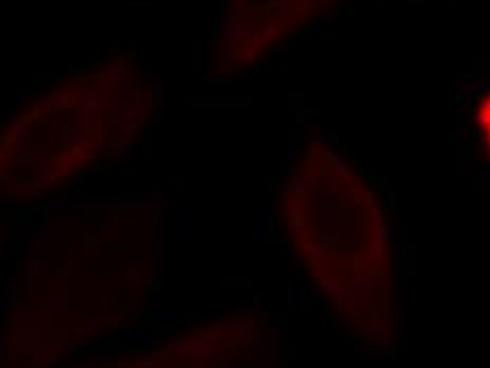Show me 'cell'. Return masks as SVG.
<instances>
[{
    "mask_svg": "<svg viewBox=\"0 0 490 368\" xmlns=\"http://www.w3.org/2000/svg\"><path fill=\"white\" fill-rule=\"evenodd\" d=\"M287 233L328 303L359 330L389 320V212L379 189L328 144H311L283 191Z\"/></svg>",
    "mask_w": 490,
    "mask_h": 368,
    "instance_id": "obj_1",
    "label": "cell"
},
{
    "mask_svg": "<svg viewBox=\"0 0 490 368\" xmlns=\"http://www.w3.org/2000/svg\"><path fill=\"white\" fill-rule=\"evenodd\" d=\"M467 134L478 159L490 167V85L475 93L467 110Z\"/></svg>",
    "mask_w": 490,
    "mask_h": 368,
    "instance_id": "obj_2",
    "label": "cell"
},
{
    "mask_svg": "<svg viewBox=\"0 0 490 368\" xmlns=\"http://www.w3.org/2000/svg\"><path fill=\"white\" fill-rule=\"evenodd\" d=\"M97 47H100V40H87V42H85V53H87V55H93Z\"/></svg>",
    "mask_w": 490,
    "mask_h": 368,
    "instance_id": "obj_3",
    "label": "cell"
}]
</instances>
